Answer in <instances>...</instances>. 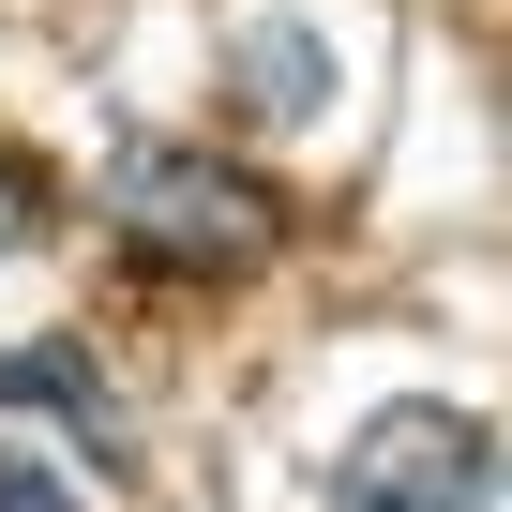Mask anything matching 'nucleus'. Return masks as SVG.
I'll return each mask as SVG.
<instances>
[{
	"instance_id": "nucleus-1",
	"label": "nucleus",
	"mask_w": 512,
	"mask_h": 512,
	"mask_svg": "<svg viewBox=\"0 0 512 512\" xmlns=\"http://www.w3.org/2000/svg\"><path fill=\"white\" fill-rule=\"evenodd\" d=\"M482 497H497V422L452 407V392H407V407H377L332 452L317 512H482Z\"/></svg>"
},
{
	"instance_id": "nucleus-2",
	"label": "nucleus",
	"mask_w": 512,
	"mask_h": 512,
	"mask_svg": "<svg viewBox=\"0 0 512 512\" xmlns=\"http://www.w3.org/2000/svg\"><path fill=\"white\" fill-rule=\"evenodd\" d=\"M106 211H121L151 256H211V272H241V256L272 241V196H256L241 166H211V151H166V136H136V151L106 166Z\"/></svg>"
},
{
	"instance_id": "nucleus-3",
	"label": "nucleus",
	"mask_w": 512,
	"mask_h": 512,
	"mask_svg": "<svg viewBox=\"0 0 512 512\" xmlns=\"http://www.w3.org/2000/svg\"><path fill=\"white\" fill-rule=\"evenodd\" d=\"M0 407H46V422H61V437L91 452V482H121V467H136V422H121V392H106V377H91V362H76L61 332L0 347Z\"/></svg>"
},
{
	"instance_id": "nucleus-4",
	"label": "nucleus",
	"mask_w": 512,
	"mask_h": 512,
	"mask_svg": "<svg viewBox=\"0 0 512 512\" xmlns=\"http://www.w3.org/2000/svg\"><path fill=\"white\" fill-rule=\"evenodd\" d=\"M226 76H241L256 121H332V46H317L302 16H256V31L226 46Z\"/></svg>"
},
{
	"instance_id": "nucleus-5",
	"label": "nucleus",
	"mask_w": 512,
	"mask_h": 512,
	"mask_svg": "<svg viewBox=\"0 0 512 512\" xmlns=\"http://www.w3.org/2000/svg\"><path fill=\"white\" fill-rule=\"evenodd\" d=\"M0 512H61V467H31V452H0Z\"/></svg>"
},
{
	"instance_id": "nucleus-6",
	"label": "nucleus",
	"mask_w": 512,
	"mask_h": 512,
	"mask_svg": "<svg viewBox=\"0 0 512 512\" xmlns=\"http://www.w3.org/2000/svg\"><path fill=\"white\" fill-rule=\"evenodd\" d=\"M0 241H16V181H0Z\"/></svg>"
}]
</instances>
